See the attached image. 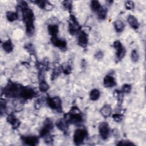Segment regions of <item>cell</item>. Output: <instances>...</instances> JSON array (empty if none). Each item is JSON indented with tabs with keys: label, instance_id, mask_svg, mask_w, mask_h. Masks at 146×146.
I'll list each match as a JSON object with an SVG mask.
<instances>
[{
	"label": "cell",
	"instance_id": "13",
	"mask_svg": "<svg viewBox=\"0 0 146 146\" xmlns=\"http://www.w3.org/2000/svg\"><path fill=\"white\" fill-rule=\"evenodd\" d=\"M78 44L83 48L87 47L88 44V35L84 31H81L79 33L78 38Z\"/></svg>",
	"mask_w": 146,
	"mask_h": 146
},
{
	"label": "cell",
	"instance_id": "16",
	"mask_svg": "<svg viewBox=\"0 0 146 146\" xmlns=\"http://www.w3.org/2000/svg\"><path fill=\"white\" fill-rule=\"evenodd\" d=\"M127 22L129 26L133 29H137L139 27V23L137 18L132 15H128L127 17Z\"/></svg>",
	"mask_w": 146,
	"mask_h": 146
},
{
	"label": "cell",
	"instance_id": "4",
	"mask_svg": "<svg viewBox=\"0 0 146 146\" xmlns=\"http://www.w3.org/2000/svg\"><path fill=\"white\" fill-rule=\"evenodd\" d=\"M87 131L85 129H76L73 135V141L74 144L76 145H79L82 144L87 137Z\"/></svg>",
	"mask_w": 146,
	"mask_h": 146
},
{
	"label": "cell",
	"instance_id": "31",
	"mask_svg": "<svg viewBox=\"0 0 146 146\" xmlns=\"http://www.w3.org/2000/svg\"><path fill=\"white\" fill-rule=\"evenodd\" d=\"M62 5L64 7L67 9L68 11H71L72 9V1H64L62 2Z\"/></svg>",
	"mask_w": 146,
	"mask_h": 146
},
{
	"label": "cell",
	"instance_id": "30",
	"mask_svg": "<svg viewBox=\"0 0 146 146\" xmlns=\"http://www.w3.org/2000/svg\"><path fill=\"white\" fill-rule=\"evenodd\" d=\"M132 89L131 85L129 84H124L123 85L121 88V92L124 94H128L131 92Z\"/></svg>",
	"mask_w": 146,
	"mask_h": 146
},
{
	"label": "cell",
	"instance_id": "29",
	"mask_svg": "<svg viewBox=\"0 0 146 146\" xmlns=\"http://www.w3.org/2000/svg\"><path fill=\"white\" fill-rule=\"evenodd\" d=\"M62 70V67H56L54 68L52 72V75H51V79L53 80L54 79H55L60 74Z\"/></svg>",
	"mask_w": 146,
	"mask_h": 146
},
{
	"label": "cell",
	"instance_id": "23",
	"mask_svg": "<svg viewBox=\"0 0 146 146\" xmlns=\"http://www.w3.org/2000/svg\"><path fill=\"white\" fill-rule=\"evenodd\" d=\"M6 18L7 20L10 22H13L18 19V14L17 13L11 11H9L6 13Z\"/></svg>",
	"mask_w": 146,
	"mask_h": 146
},
{
	"label": "cell",
	"instance_id": "33",
	"mask_svg": "<svg viewBox=\"0 0 146 146\" xmlns=\"http://www.w3.org/2000/svg\"><path fill=\"white\" fill-rule=\"evenodd\" d=\"M33 2L35 3L40 8L44 9L47 1H33Z\"/></svg>",
	"mask_w": 146,
	"mask_h": 146
},
{
	"label": "cell",
	"instance_id": "21",
	"mask_svg": "<svg viewBox=\"0 0 146 146\" xmlns=\"http://www.w3.org/2000/svg\"><path fill=\"white\" fill-rule=\"evenodd\" d=\"M114 28L117 33L122 32L125 27V25L123 22L120 20H116L113 23Z\"/></svg>",
	"mask_w": 146,
	"mask_h": 146
},
{
	"label": "cell",
	"instance_id": "20",
	"mask_svg": "<svg viewBox=\"0 0 146 146\" xmlns=\"http://www.w3.org/2000/svg\"><path fill=\"white\" fill-rule=\"evenodd\" d=\"M48 31L51 36H56L59 32V27L56 24H50L48 26Z\"/></svg>",
	"mask_w": 146,
	"mask_h": 146
},
{
	"label": "cell",
	"instance_id": "38",
	"mask_svg": "<svg viewBox=\"0 0 146 146\" xmlns=\"http://www.w3.org/2000/svg\"><path fill=\"white\" fill-rule=\"evenodd\" d=\"M104 54L101 51H98L95 54V58L98 60H100L103 58Z\"/></svg>",
	"mask_w": 146,
	"mask_h": 146
},
{
	"label": "cell",
	"instance_id": "2",
	"mask_svg": "<svg viewBox=\"0 0 146 146\" xmlns=\"http://www.w3.org/2000/svg\"><path fill=\"white\" fill-rule=\"evenodd\" d=\"M64 119L69 124H77L83 122V117L79 110L76 107H73L69 113H66Z\"/></svg>",
	"mask_w": 146,
	"mask_h": 146
},
{
	"label": "cell",
	"instance_id": "37",
	"mask_svg": "<svg viewBox=\"0 0 146 146\" xmlns=\"http://www.w3.org/2000/svg\"><path fill=\"white\" fill-rule=\"evenodd\" d=\"M134 6H135V5H134L133 2L131 1H128L125 3V8L127 10H132L134 8Z\"/></svg>",
	"mask_w": 146,
	"mask_h": 146
},
{
	"label": "cell",
	"instance_id": "19",
	"mask_svg": "<svg viewBox=\"0 0 146 146\" xmlns=\"http://www.w3.org/2000/svg\"><path fill=\"white\" fill-rule=\"evenodd\" d=\"M2 48L4 51L7 53H10L13 51L14 46L10 39H7L2 43Z\"/></svg>",
	"mask_w": 146,
	"mask_h": 146
},
{
	"label": "cell",
	"instance_id": "32",
	"mask_svg": "<svg viewBox=\"0 0 146 146\" xmlns=\"http://www.w3.org/2000/svg\"><path fill=\"white\" fill-rule=\"evenodd\" d=\"M113 120L117 123L120 122L123 119V115L120 113H114L112 116Z\"/></svg>",
	"mask_w": 146,
	"mask_h": 146
},
{
	"label": "cell",
	"instance_id": "9",
	"mask_svg": "<svg viewBox=\"0 0 146 146\" xmlns=\"http://www.w3.org/2000/svg\"><path fill=\"white\" fill-rule=\"evenodd\" d=\"M98 129L101 138L103 140L107 139L110 133V129L108 124L105 121L100 123L99 125Z\"/></svg>",
	"mask_w": 146,
	"mask_h": 146
},
{
	"label": "cell",
	"instance_id": "6",
	"mask_svg": "<svg viewBox=\"0 0 146 146\" xmlns=\"http://www.w3.org/2000/svg\"><path fill=\"white\" fill-rule=\"evenodd\" d=\"M70 21L68 23V32L71 35H75L79 33L81 27L74 15H70Z\"/></svg>",
	"mask_w": 146,
	"mask_h": 146
},
{
	"label": "cell",
	"instance_id": "25",
	"mask_svg": "<svg viewBox=\"0 0 146 146\" xmlns=\"http://www.w3.org/2000/svg\"><path fill=\"white\" fill-rule=\"evenodd\" d=\"M107 14V10L106 7H102L101 9L98 11V18L100 20L106 19Z\"/></svg>",
	"mask_w": 146,
	"mask_h": 146
},
{
	"label": "cell",
	"instance_id": "17",
	"mask_svg": "<svg viewBox=\"0 0 146 146\" xmlns=\"http://www.w3.org/2000/svg\"><path fill=\"white\" fill-rule=\"evenodd\" d=\"M100 113L102 114V115L106 118V117H109L111 114L112 113V108L111 107L110 105L109 104H104L102 107V108L100 109Z\"/></svg>",
	"mask_w": 146,
	"mask_h": 146
},
{
	"label": "cell",
	"instance_id": "24",
	"mask_svg": "<svg viewBox=\"0 0 146 146\" xmlns=\"http://www.w3.org/2000/svg\"><path fill=\"white\" fill-rule=\"evenodd\" d=\"M39 89L40 91L42 92H45L49 89V86L44 79L40 80L39 83Z\"/></svg>",
	"mask_w": 146,
	"mask_h": 146
},
{
	"label": "cell",
	"instance_id": "22",
	"mask_svg": "<svg viewBox=\"0 0 146 146\" xmlns=\"http://www.w3.org/2000/svg\"><path fill=\"white\" fill-rule=\"evenodd\" d=\"M100 93L99 90H98V89H96V88L93 89L90 92V98L91 100L93 101H95L99 99V98H100Z\"/></svg>",
	"mask_w": 146,
	"mask_h": 146
},
{
	"label": "cell",
	"instance_id": "5",
	"mask_svg": "<svg viewBox=\"0 0 146 146\" xmlns=\"http://www.w3.org/2000/svg\"><path fill=\"white\" fill-rule=\"evenodd\" d=\"M47 104L50 108L58 111V112H62V101L59 97L55 96L52 98H48L46 99Z\"/></svg>",
	"mask_w": 146,
	"mask_h": 146
},
{
	"label": "cell",
	"instance_id": "36",
	"mask_svg": "<svg viewBox=\"0 0 146 146\" xmlns=\"http://www.w3.org/2000/svg\"><path fill=\"white\" fill-rule=\"evenodd\" d=\"M116 145H135L133 143L128 141V140H120L117 142Z\"/></svg>",
	"mask_w": 146,
	"mask_h": 146
},
{
	"label": "cell",
	"instance_id": "28",
	"mask_svg": "<svg viewBox=\"0 0 146 146\" xmlns=\"http://www.w3.org/2000/svg\"><path fill=\"white\" fill-rule=\"evenodd\" d=\"M131 57L132 61L134 63H136L139 60V54H138L136 50H133L132 51Z\"/></svg>",
	"mask_w": 146,
	"mask_h": 146
},
{
	"label": "cell",
	"instance_id": "1",
	"mask_svg": "<svg viewBox=\"0 0 146 146\" xmlns=\"http://www.w3.org/2000/svg\"><path fill=\"white\" fill-rule=\"evenodd\" d=\"M18 7L21 10L23 21L26 26V34L29 36H31L35 32V26L34 25V15L33 11L31 9L29 8V7L24 8Z\"/></svg>",
	"mask_w": 146,
	"mask_h": 146
},
{
	"label": "cell",
	"instance_id": "18",
	"mask_svg": "<svg viewBox=\"0 0 146 146\" xmlns=\"http://www.w3.org/2000/svg\"><path fill=\"white\" fill-rule=\"evenodd\" d=\"M7 121L9 123H10L12 125L13 128H17V127H19L20 124V122L19 120L14 115L12 114L9 115L7 117Z\"/></svg>",
	"mask_w": 146,
	"mask_h": 146
},
{
	"label": "cell",
	"instance_id": "14",
	"mask_svg": "<svg viewBox=\"0 0 146 146\" xmlns=\"http://www.w3.org/2000/svg\"><path fill=\"white\" fill-rule=\"evenodd\" d=\"M103 84L105 87L111 88L116 85V82L113 76L111 75H107L103 79Z\"/></svg>",
	"mask_w": 146,
	"mask_h": 146
},
{
	"label": "cell",
	"instance_id": "10",
	"mask_svg": "<svg viewBox=\"0 0 146 146\" xmlns=\"http://www.w3.org/2000/svg\"><path fill=\"white\" fill-rule=\"evenodd\" d=\"M36 95V92L32 88L29 87H23L21 91L19 97L24 100H29L35 97Z\"/></svg>",
	"mask_w": 146,
	"mask_h": 146
},
{
	"label": "cell",
	"instance_id": "7",
	"mask_svg": "<svg viewBox=\"0 0 146 146\" xmlns=\"http://www.w3.org/2000/svg\"><path fill=\"white\" fill-rule=\"evenodd\" d=\"M54 125L52 120L50 119H46L43 123V125L39 131V136L44 138L46 136L50 135V132L53 129Z\"/></svg>",
	"mask_w": 146,
	"mask_h": 146
},
{
	"label": "cell",
	"instance_id": "11",
	"mask_svg": "<svg viewBox=\"0 0 146 146\" xmlns=\"http://www.w3.org/2000/svg\"><path fill=\"white\" fill-rule=\"evenodd\" d=\"M21 140L23 144L28 145H36L39 143V137L34 135L23 136Z\"/></svg>",
	"mask_w": 146,
	"mask_h": 146
},
{
	"label": "cell",
	"instance_id": "26",
	"mask_svg": "<svg viewBox=\"0 0 146 146\" xmlns=\"http://www.w3.org/2000/svg\"><path fill=\"white\" fill-rule=\"evenodd\" d=\"M90 6L91 10L95 12H98L102 7L100 3L98 1H92Z\"/></svg>",
	"mask_w": 146,
	"mask_h": 146
},
{
	"label": "cell",
	"instance_id": "35",
	"mask_svg": "<svg viewBox=\"0 0 146 146\" xmlns=\"http://www.w3.org/2000/svg\"><path fill=\"white\" fill-rule=\"evenodd\" d=\"M62 70H63V72L65 74H70V72H71V67L70 66V65H69L68 64L66 65L65 66H62Z\"/></svg>",
	"mask_w": 146,
	"mask_h": 146
},
{
	"label": "cell",
	"instance_id": "8",
	"mask_svg": "<svg viewBox=\"0 0 146 146\" xmlns=\"http://www.w3.org/2000/svg\"><path fill=\"white\" fill-rule=\"evenodd\" d=\"M113 47L116 50V57L117 60H121L126 54L124 47L119 40H116L113 43Z\"/></svg>",
	"mask_w": 146,
	"mask_h": 146
},
{
	"label": "cell",
	"instance_id": "27",
	"mask_svg": "<svg viewBox=\"0 0 146 146\" xmlns=\"http://www.w3.org/2000/svg\"><path fill=\"white\" fill-rule=\"evenodd\" d=\"M113 96H115L117 99L118 103L119 104L122 103L124 96H123V93L121 91H119L117 90H115L113 92Z\"/></svg>",
	"mask_w": 146,
	"mask_h": 146
},
{
	"label": "cell",
	"instance_id": "12",
	"mask_svg": "<svg viewBox=\"0 0 146 146\" xmlns=\"http://www.w3.org/2000/svg\"><path fill=\"white\" fill-rule=\"evenodd\" d=\"M51 42L54 46H55L62 50H64L67 48L66 41L63 39H60V38L59 39L57 37V36H51Z\"/></svg>",
	"mask_w": 146,
	"mask_h": 146
},
{
	"label": "cell",
	"instance_id": "34",
	"mask_svg": "<svg viewBox=\"0 0 146 146\" xmlns=\"http://www.w3.org/2000/svg\"><path fill=\"white\" fill-rule=\"evenodd\" d=\"M25 48L27 50V51L31 54H34L35 52V50H34V46L33 45V44L31 43H28L27 44H26L25 46Z\"/></svg>",
	"mask_w": 146,
	"mask_h": 146
},
{
	"label": "cell",
	"instance_id": "3",
	"mask_svg": "<svg viewBox=\"0 0 146 146\" xmlns=\"http://www.w3.org/2000/svg\"><path fill=\"white\" fill-rule=\"evenodd\" d=\"M23 87V86L14 82H9L4 88V94L8 97L15 98L19 96Z\"/></svg>",
	"mask_w": 146,
	"mask_h": 146
},
{
	"label": "cell",
	"instance_id": "15",
	"mask_svg": "<svg viewBox=\"0 0 146 146\" xmlns=\"http://www.w3.org/2000/svg\"><path fill=\"white\" fill-rule=\"evenodd\" d=\"M55 125L56 127L60 130L61 131L63 132L64 133H66L68 131V124L67 122L63 119H58Z\"/></svg>",
	"mask_w": 146,
	"mask_h": 146
}]
</instances>
